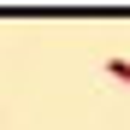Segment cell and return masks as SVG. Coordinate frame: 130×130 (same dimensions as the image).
Instances as JSON below:
<instances>
[{"label": "cell", "mask_w": 130, "mask_h": 130, "mask_svg": "<svg viewBox=\"0 0 130 130\" xmlns=\"http://www.w3.org/2000/svg\"><path fill=\"white\" fill-rule=\"evenodd\" d=\"M106 71H112L118 83H130V59H106Z\"/></svg>", "instance_id": "cell-1"}]
</instances>
